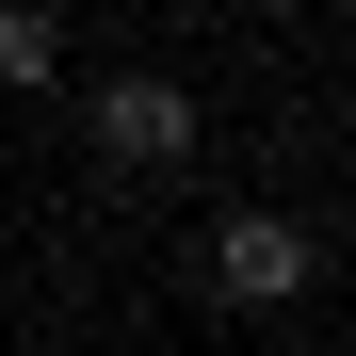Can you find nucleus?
<instances>
[{"mask_svg":"<svg viewBox=\"0 0 356 356\" xmlns=\"http://www.w3.org/2000/svg\"><path fill=\"white\" fill-rule=\"evenodd\" d=\"M308 275H324V243L291 211H211V243H195V291H211V308H291Z\"/></svg>","mask_w":356,"mask_h":356,"instance_id":"f257e3e1","label":"nucleus"},{"mask_svg":"<svg viewBox=\"0 0 356 356\" xmlns=\"http://www.w3.org/2000/svg\"><path fill=\"white\" fill-rule=\"evenodd\" d=\"M81 130H97L113 162H178V146L211 130V113H195V81H162V65H113V81L81 97Z\"/></svg>","mask_w":356,"mask_h":356,"instance_id":"f03ea898","label":"nucleus"},{"mask_svg":"<svg viewBox=\"0 0 356 356\" xmlns=\"http://www.w3.org/2000/svg\"><path fill=\"white\" fill-rule=\"evenodd\" d=\"M0 81H65V17H49V0L0 17Z\"/></svg>","mask_w":356,"mask_h":356,"instance_id":"7ed1b4c3","label":"nucleus"}]
</instances>
